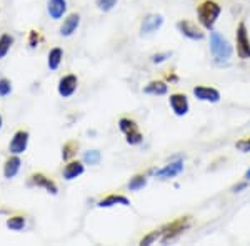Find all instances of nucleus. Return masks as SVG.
<instances>
[{"instance_id": "f257e3e1", "label": "nucleus", "mask_w": 250, "mask_h": 246, "mask_svg": "<svg viewBox=\"0 0 250 246\" xmlns=\"http://www.w3.org/2000/svg\"><path fill=\"white\" fill-rule=\"evenodd\" d=\"M222 14V7L217 0H202L197 5V19L204 30H213Z\"/></svg>"}, {"instance_id": "f03ea898", "label": "nucleus", "mask_w": 250, "mask_h": 246, "mask_svg": "<svg viewBox=\"0 0 250 246\" xmlns=\"http://www.w3.org/2000/svg\"><path fill=\"white\" fill-rule=\"evenodd\" d=\"M210 54L217 63H227L233 55V47L219 32L210 30Z\"/></svg>"}, {"instance_id": "7ed1b4c3", "label": "nucleus", "mask_w": 250, "mask_h": 246, "mask_svg": "<svg viewBox=\"0 0 250 246\" xmlns=\"http://www.w3.org/2000/svg\"><path fill=\"white\" fill-rule=\"evenodd\" d=\"M190 225H192V218L190 216L175 218L173 221L164 225V227L160 228V233H162L160 241H162V243H167V241L175 240V238H179L184 231H187V229L190 228Z\"/></svg>"}, {"instance_id": "20e7f679", "label": "nucleus", "mask_w": 250, "mask_h": 246, "mask_svg": "<svg viewBox=\"0 0 250 246\" xmlns=\"http://www.w3.org/2000/svg\"><path fill=\"white\" fill-rule=\"evenodd\" d=\"M119 128L125 135V142L128 145H140L144 142V135L139 130V125L135 120L128 118V116H122L119 120Z\"/></svg>"}, {"instance_id": "39448f33", "label": "nucleus", "mask_w": 250, "mask_h": 246, "mask_svg": "<svg viewBox=\"0 0 250 246\" xmlns=\"http://www.w3.org/2000/svg\"><path fill=\"white\" fill-rule=\"evenodd\" d=\"M235 48L240 60H250V37L245 22H239L235 30Z\"/></svg>"}, {"instance_id": "423d86ee", "label": "nucleus", "mask_w": 250, "mask_h": 246, "mask_svg": "<svg viewBox=\"0 0 250 246\" xmlns=\"http://www.w3.org/2000/svg\"><path fill=\"white\" fill-rule=\"evenodd\" d=\"M182 171H184V161L180 158H175L168 161L167 165H164L162 168H159V170H154V175L159 180H170L175 178L177 175H180Z\"/></svg>"}, {"instance_id": "0eeeda50", "label": "nucleus", "mask_w": 250, "mask_h": 246, "mask_svg": "<svg viewBox=\"0 0 250 246\" xmlns=\"http://www.w3.org/2000/svg\"><path fill=\"white\" fill-rule=\"evenodd\" d=\"M177 30H179L184 37H187L190 40H204L205 38V32L202 27H199L197 23L190 22V20H180V22H177Z\"/></svg>"}, {"instance_id": "6e6552de", "label": "nucleus", "mask_w": 250, "mask_h": 246, "mask_svg": "<svg viewBox=\"0 0 250 246\" xmlns=\"http://www.w3.org/2000/svg\"><path fill=\"white\" fill-rule=\"evenodd\" d=\"M77 87H79V78L77 75L74 74H68V75H63L62 78L59 80V95L62 98H70L72 95L77 92Z\"/></svg>"}, {"instance_id": "1a4fd4ad", "label": "nucleus", "mask_w": 250, "mask_h": 246, "mask_svg": "<svg viewBox=\"0 0 250 246\" xmlns=\"http://www.w3.org/2000/svg\"><path fill=\"white\" fill-rule=\"evenodd\" d=\"M29 136L30 135L27 130H17L14 133L9 145V150L12 155H22L27 150V147H29Z\"/></svg>"}, {"instance_id": "9d476101", "label": "nucleus", "mask_w": 250, "mask_h": 246, "mask_svg": "<svg viewBox=\"0 0 250 246\" xmlns=\"http://www.w3.org/2000/svg\"><path fill=\"white\" fill-rule=\"evenodd\" d=\"M168 105H170L172 112L177 116H185L190 110V103L185 94H172L168 96Z\"/></svg>"}, {"instance_id": "9b49d317", "label": "nucleus", "mask_w": 250, "mask_h": 246, "mask_svg": "<svg viewBox=\"0 0 250 246\" xmlns=\"http://www.w3.org/2000/svg\"><path fill=\"white\" fill-rule=\"evenodd\" d=\"M193 96L200 102H208V103H217L220 102V92L213 87L207 85H197L193 87Z\"/></svg>"}, {"instance_id": "f8f14e48", "label": "nucleus", "mask_w": 250, "mask_h": 246, "mask_svg": "<svg viewBox=\"0 0 250 246\" xmlns=\"http://www.w3.org/2000/svg\"><path fill=\"white\" fill-rule=\"evenodd\" d=\"M29 183L32 187H39V188L47 189L50 195H57V191H59L57 183H55L52 178H48L47 175H43V173H32L30 178H29Z\"/></svg>"}, {"instance_id": "ddd939ff", "label": "nucleus", "mask_w": 250, "mask_h": 246, "mask_svg": "<svg viewBox=\"0 0 250 246\" xmlns=\"http://www.w3.org/2000/svg\"><path fill=\"white\" fill-rule=\"evenodd\" d=\"M164 25V17L160 14H150L142 20V25H140V32L142 35H150L154 32L160 30V27Z\"/></svg>"}, {"instance_id": "4468645a", "label": "nucleus", "mask_w": 250, "mask_h": 246, "mask_svg": "<svg viewBox=\"0 0 250 246\" xmlns=\"http://www.w3.org/2000/svg\"><path fill=\"white\" fill-rule=\"evenodd\" d=\"M83 171H85V167H83L82 161L70 160V161H67V165H65V168H63L62 175H63V180L72 181V180L79 178V176H82Z\"/></svg>"}, {"instance_id": "2eb2a0df", "label": "nucleus", "mask_w": 250, "mask_h": 246, "mask_svg": "<svg viewBox=\"0 0 250 246\" xmlns=\"http://www.w3.org/2000/svg\"><path fill=\"white\" fill-rule=\"evenodd\" d=\"M117 205L130 207V200L124 195H119V193H110V195L104 196V198L97 203V207L99 208H112V207H117Z\"/></svg>"}, {"instance_id": "dca6fc26", "label": "nucleus", "mask_w": 250, "mask_h": 246, "mask_svg": "<svg viewBox=\"0 0 250 246\" xmlns=\"http://www.w3.org/2000/svg\"><path fill=\"white\" fill-rule=\"evenodd\" d=\"M80 25V15L79 14H70L67 15V19L62 22V25H60V35L62 37H70V35H74L75 32H77Z\"/></svg>"}, {"instance_id": "f3484780", "label": "nucleus", "mask_w": 250, "mask_h": 246, "mask_svg": "<svg viewBox=\"0 0 250 246\" xmlns=\"http://www.w3.org/2000/svg\"><path fill=\"white\" fill-rule=\"evenodd\" d=\"M20 165H22V160L19 158V155H12L5 160L3 163V176L7 180H12L17 176V173L20 171Z\"/></svg>"}, {"instance_id": "a211bd4d", "label": "nucleus", "mask_w": 250, "mask_h": 246, "mask_svg": "<svg viewBox=\"0 0 250 246\" xmlns=\"http://www.w3.org/2000/svg\"><path fill=\"white\" fill-rule=\"evenodd\" d=\"M144 94L147 95H155V96H162L168 94V85L164 80H152L147 85L144 87Z\"/></svg>"}, {"instance_id": "6ab92c4d", "label": "nucleus", "mask_w": 250, "mask_h": 246, "mask_svg": "<svg viewBox=\"0 0 250 246\" xmlns=\"http://www.w3.org/2000/svg\"><path fill=\"white\" fill-rule=\"evenodd\" d=\"M67 0H48L47 3V10L54 20H59L63 17V14L67 12Z\"/></svg>"}, {"instance_id": "aec40b11", "label": "nucleus", "mask_w": 250, "mask_h": 246, "mask_svg": "<svg viewBox=\"0 0 250 246\" xmlns=\"http://www.w3.org/2000/svg\"><path fill=\"white\" fill-rule=\"evenodd\" d=\"M62 58H63V50L59 47H54L50 52H48V58H47V65L50 70H57L62 63Z\"/></svg>"}, {"instance_id": "412c9836", "label": "nucleus", "mask_w": 250, "mask_h": 246, "mask_svg": "<svg viewBox=\"0 0 250 246\" xmlns=\"http://www.w3.org/2000/svg\"><path fill=\"white\" fill-rule=\"evenodd\" d=\"M77 150H79V142H75V140H70V142L63 143V147H62V158L65 160V161L74 160V156L77 155Z\"/></svg>"}, {"instance_id": "4be33fe9", "label": "nucleus", "mask_w": 250, "mask_h": 246, "mask_svg": "<svg viewBox=\"0 0 250 246\" xmlns=\"http://www.w3.org/2000/svg\"><path fill=\"white\" fill-rule=\"evenodd\" d=\"M147 175L145 173H137L135 176H132L130 181H128V189L130 191H139V189L145 188V185H147Z\"/></svg>"}, {"instance_id": "5701e85b", "label": "nucleus", "mask_w": 250, "mask_h": 246, "mask_svg": "<svg viewBox=\"0 0 250 246\" xmlns=\"http://www.w3.org/2000/svg\"><path fill=\"white\" fill-rule=\"evenodd\" d=\"M25 216H22V215H14V216H10L9 220H7V228L12 229V231H22L23 228H25Z\"/></svg>"}, {"instance_id": "b1692460", "label": "nucleus", "mask_w": 250, "mask_h": 246, "mask_svg": "<svg viewBox=\"0 0 250 246\" xmlns=\"http://www.w3.org/2000/svg\"><path fill=\"white\" fill-rule=\"evenodd\" d=\"M12 45H14V37H12V35H9V34L0 35V60L7 57V54L10 52Z\"/></svg>"}, {"instance_id": "393cba45", "label": "nucleus", "mask_w": 250, "mask_h": 246, "mask_svg": "<svg viewBox=\"0 0 250 246\" xmlns=\"http://www.w3.org/2000/svg\"><path fill=\"white\" fill-rule=\"evenodd\" d=\"M100 160H102V155H100L99 150H88L83 153V161L87 165H99Z\"/></svg>"}, {"instance_id": "a878e982", "label": "nucleus", "mask_w": 250, "mask_h": 246, "mask_svg": "<svg viewBox=\"0 0 250 246\" xmlns=\"http://www.w3.org/2000/svg\"><path fill=\"white\" fill-rule=\"evenodd\" d=\"M160 236H162V233H160V229H154V231H150L147 236H144L142 240H140V245H152L155 243L157 240H160Z\"/></svg>"}, {"instance_id": "bb28decb", "label": "nucleus", "mask_w": 250, "mask_h": 246, "mask_svg": "<svg viewBox=\"0 0 250 246\" xmlns=\"http://www.w3.org/2000/svg\"><path fill=\"white\" fill-rule=\"evenodd\" d=\"M119 0H97V7L102 12H110L117 5Z\"/></svg>"}, {"instance_id": "cd10ccee", "label": "nucleus", "mask_w": 250, "mask_h": 246, "mask_svg": "<svg viewBox=\"0 0 250 246\" xmlns=\"http://www.w3.org/2000/svg\"><path fill=\"white\" fill-rule=\"evenodd\" d=\"M40 42H42V35H40V32L39 30H30L29 32V47L35 48Z\"/></svg>"}, {"instance_id": "c85d7f7f", "label": "nucleus", "mask_w": 250, "mask_h": 246, "mask_svg": "<svg viewBox=\"0 0 250 246\" xmlns=\"http://www.w3.org/2000/svg\"><path fill=\"white\" fill-rule=\"evenodd\" d=\"M235 148L242 153H250V136H245V138L239 140L235 143Z\"/></svg>"}, {"instance_id": "c756f323", "label": "nucleus", "mask_w": 250, "mask_h": 246, "mask_svg": "<svg viewBox=\"0 0 250 246\" xmlns=\"http://www.w3.org/2000/svg\"><path fill=\"white\" fill-rule=\"evenodd\" d=\"M12 92V83L7 78H0V95L7 96Z\"/></svg>"}, {"instance_id": "7c9ffc66", "label": "nucleus", "mask_w": 250, "mask_h": 246, "mask_svg": "<svg viewBox=\"0 0 250 246\" xmlns=\"http://www.w3.org/2000/svg\"><path fill=\"white\" fill-rule=\"evenodd\" d=\"M170 52H164V54H154L150 57V60H152V63H162V62H165L167 58H170Z\"/></svg>"}, {"instance_id": "2f4dec72", "label": "nucleus", "mask_w": 250, "mask_h": 246, "mask_svg": "<svg viewBox=\"0 0 250 246\" xmlns=\"http://www.w3.org/2000/svg\"><path fill=\"white\" fill-rule=\"evenodd\" d=\"M247 185H249V183H247V180H245L244 183H239V185H235V187L232 188V191H233V193H240L242 189H245V188H247Z\"/></svg>"}, {"instance_id": "473e14b6", "label": "nucleus", "mask_w": 250, "mask_h": 246, "mask_svg": "<svg viewBox=\"0 0 250 246\" xmlns=\"http://www.w3.org/2000/svg\"><path fill=\"white\" fill-rule=\"evenodd\" d=\"M245 180H247V181H250V168H249L247 171H245Z\"/></svg>"}, {"instance_id": "72a5a7b5", "label": "nucleus", "mask_w": 250, "mask_h": 246, "mask_svg": "<svg viewBox=\"0 0 250 246\" xmlns=\"http://www.w3.org/2000/svg\"><path fill=\"white\" fill-rule=\"evenodd\" d=\"M0 130H2V115H0Z\"/></svg>"}]
</instances>
